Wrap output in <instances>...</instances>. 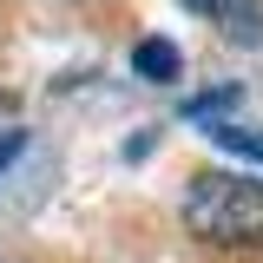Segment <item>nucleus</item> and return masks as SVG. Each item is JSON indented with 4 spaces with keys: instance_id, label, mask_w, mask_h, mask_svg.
<instances>
[{
    "instance_id": "20e7f679",
    "label": "nucleus",
    "mask_w": 263,
    "mask_h": 263,
    "mask_svg": "<svg viewBox=\"0 0 263 263\" xmlns=\"http://www.w3.org/2000/svg\"><path fill=\"white\" fill-rule=\"evenodd\" d=\"M211 138L224 145V152H237V158H250V164H263V132L257 125H230V119H211Z\"/></svg>"
},
{
    "instance_id": "f257e3e1",
    "label": "nucleus",
    "mask_w": 263,
    "mask_h": 263,
    "mask_svg": "<svg viewBox=\"0 0 263 263\" xmlns=\"http://www.w3.org/2000/svg\"><path fill=\"white\" fill-rule=\"evenodd\" d=\"M184 224L204 243H263V178L250 171H197L184 191Z\"/></svg>"
},
{
    "instance_id": "39448f33",
    "label": "nucleus",
    "mask_w": 263,
    "mask_h": 263,
    "mask_svg": "<svg viewBox=\"0 0 263 263\" xmlns=\"http://www.w3.org/2000/svg\"><path fill=\"white\" fill-rule=\"evenodd\" d=\"M237 99H243V92H237V86H224V92H197L191 105H184V112H191L197 125H211V119H224V112H230V105H237Z\"/></svg>"
},
{
    "instance_id": "f03ea898",
    "label": "nucleus",
    "mask_w": 263,
    "mask_h": 263,
    "mask_svg": "<svg viewBox=\"0 0 263 263\" xmlns=\"http://www.w3.org/2000/svg\"><path fill=\"white\" fill-rule=\"evenodd\" d=\"M191 13H204L224 40H243V46H263V0H184Z\"/></svg>"
},
{
    "instance_id": "7ed1b4c3",
    "label": "nucleus",
    "mask_w": 263,
    "mask_h": 263,
    "mask_svg": "<svg viewBox=\"0 0 263 263\" xmlns=\"http://www.w3.org/2000/svg\"><path fill=\"white\" fill-rule=\"evenodd\" d=\"M178 46H171V40H138V46H132V72H138V79H152V86H171V79H178Z\"/></svg>"
},
{
    "instance_id": "423d86ee",
    "label": "nucleus",
    "mask_w": 263,
    "mask_h": 263,
    "mask_svg": "<svg viewBox=\"0 0 263 263\" xmlns=\"http://www.w3.org/2000/svg\"><path fill=\"white\" fill-rule=\"evenodd\" d=\"M20 152H27V132H0V171L20 158Z\"/></svg>"
}]
</instances>
